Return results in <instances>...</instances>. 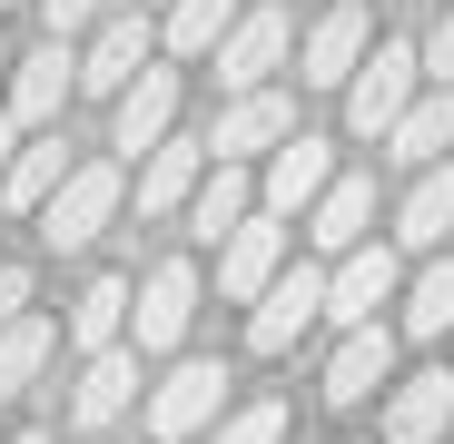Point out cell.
I'll return each mask as SVG.
<instances>
[{"label":"cell","mask_w":454,"mask_h":444,"mask_svg":"<svg viewBox=\"0 0 454 444\" xmlns=\"http://www.w3.org/2000/svg\"><path fill=\"white\" fill-rule=\"evenodd\" d=\"M129 405H138V346L80 355V386H69V415H80V434H109Z\"/></svg>","instance_id":"2e32d148"},{"label":"cell","mask_w":454,"mask_h":444,"mask_svg":"<svg viewBox=\"0 0 454 444\" xmlns=\"http://www.w3.org/2000/svg\"><path fill=\"white\" fill-rule=\"evenodd\" d=\"M307 238H317L326 257H356V247L375 238V178H356V168H346V178L307 207Z\"/></svg>","instance_id":"ffe728a7"},{"label":"cell","mask_w":454,"mask_h":444,"mask_svg":"<svg viewBox=\"0 0 454 444\" xmlns=\"http://www.w3.org/2000/svg\"><path fill=\"white\" fill-rule=\"evenodd\" d=\"M50 355H59V326H50V316H20L11 336H0V405H11V395L40 376V365H50Z\"/></svg>","instance_id":"484cf974"},{"label":"cell","mask_w":454,"mask_h":444,"mask_svg":"<svg viewBox=\"0 0 454 444\" xmlns=\"http://www.w3.org/2000/svg\"><path fill=\"white\" fill-rule=\"evenodd\" d=\"M90 444H99V434H90Z\"/></svg>","instance_id":"d590c367"},{"label":"cell","mask_w":454,"mask_h":444,"mask_svg":"<svg viewBox=\"0 0 454 444\" xmlns=\"http://www.w3.org/2000/svg\"><path fill=\"white\" fill-rule=\"evenodd\" d=\"M346 168H336V148L326 138H307V129H296L286 148H277V159H267V178H257V198H267V217H296V228H307V207L336 188Z\"/></svg>","instance_id":"4fadbf2b"},{"label":"cell","mask_w":454,"mask_h":444,"mask_svg":"<svg viewBox=\"0 0 454 444\" xmlns=\"http://www.w3.org/2000/svg\"><path fill=\"white\" fill-rule=\"evenodd\" d=\"M405 336H454V257H434L405 286Z\"/></svg>","instance_id":"4316f807"},{"label":"cell","mask_w":454,"mask_h":444,"mask_svg":"<svg viewBox=\"0 0 454 444\" xmlns=\"http://www.w3.org/2000/svg\"><path fill=\"white\" fill-rule=\"evenodd\" d=\"M80 99V50L69 40H40V50H20V69H11V109L20 129H59V109Z\"/></svg>","instance_id":"8fae6325"},{"label":"cell","mask_w":454,"mask_h":444,"mask_svg":"<svg viewBox=\"0 0 454 444\" xmlns=\"http://www.w3.org/2000/svg\"><path fill=\"white\" fill-rule=\"evenodd\" d=\"M444 238H454V168H425V178L405 188V207H395V247L434 257Z\"/></svg>","instance_id":"cb8c5ba5"},{"label":"cell","mask_w":454,"mask_h":444,"mask_svg":"<svg viewBox=\"0 0 454 444\" xmlns=\"http://www.w3.org/2000/svg\"><path fill=\"white\" fill-rule=\"evenodd\" d=\"M444 425H454V365H425L386 395V444H444Z\"/></svg>","instance_id":"ac0fdd59"},{"label":"cell","mask_w":454,"mask_h":444,"mask_svg":"<svg viewBox=\"0 0 454 444\" xmlns=\"http://www.w3.org/2000/svg\"><path fill=\"white\" fill-rule=\"evenodd\" d=\"M20 138H30V129H20L11 109H0V178H11V159H20Z\"/></svg>","instance_id":"1f68e13d"},{"label":"cell","mask_w":454,"mask_h":444,"mask_svg":"<svg viewBox=\"0 0 454 444\" xmlns=\"http://www.w3.org/2000/svg\"><path fill=\"white\" fill-rule=\"evenodd\" d=\"M59 188H69V159H59V129H30V138H20V159H11V178H0V207L40 217V207H50Z\"/></svg>","instance_id":"7402d4cb"},{"label":"cell","mask_w":454,"mask_h":444,"mask_svg":"<svg viewBox=\"0 0 454 444\" xmlns=\"http://www.w3.org/2000/svg\"><path fill=\"white\" fill-rule=\"evenodd\" d=\"M0 11H20V0H0Z\"/></svg>","instance_id":"e575fe53"},{"label":"cell","mask_w":454,"mask_h":444,"mask_svg":"<svg viewBox=\"0 0 454 444\" xmlns=\"http://www.w3.org/2000/svg\"><path fill=\"white\" fill-rule=\"evenodd\" d=\"M217 444H286V405H277V395H257V405H238V415L217 425Z\"/></svg>","instance_id":"83f0119b"},{"label":"cell","mask_w":454,"mask_h":444,"mask_svg":"<svg viewBox=\"0 0 454 444\" xmlns=\"http://www.w3.org/2000/svg\"><path fill=\"white\" fill-rule=\"evenodd\" d=\"M286 247H296V228H286V217H267V207H257L247 228H238V238L217 247V296H227V307H257V296H267V286H277V277L296 267Z\"/></svg>","instance_id":"5b68a950"},{"label":"cell","mask_w":454,"mask_h":444,"mask_svg":"<svg viewBox=\"0 0 454 444\" xmlns=\"http://www.w3.org/2000/svg\"><path fill=\"white\" fill-rule=\"evenodd\" d=\"M425 90H434V80H425V50H415V40H375V59L346 80V129L386 148V138H395V119H405Z\"/></svg>","instance_id":"6da1fadb"},{"label":"cell","mask_w":454,"mask_h":444,"mask_svg":"<svg viewBox=\"0 0 454 444\" xmlns=\"http://www.w3.org/2000/svg\"><path fill=\"white\" fill-rule=\"evenodd\" d=\"M307 326H326V267H286L247 307V355H286Z\"/></svg>","instance_id":"9c48e42d"},{"label":"cell","mask_w":454,"mask_h":444,"mask_svg":"<svg viewBox=\"0 0 454 444\" xmlns=\"http://www.w3.org/2000/svg\"><path fill=\"white\" fill-rule=\"evenodd\" d=\"M129 316H138V286H129V277H90L80 307H69V346H80V355H109V346H129Z\"/></svg>","instance_id":"44dd1931"},{"label":"cell","mask_w":454,"mask_h":444,"mask_svg":"<svg viewBox=\"0 0 454 444\" xmlns=\"http://www.w3.org/2000/svg\"><path fill=\"white\" fill-rule=\"evenodd\" d=\"M40 11H50V40H69V30H99L119 0H40Z\"/></svg>","instance_id":"f1b7e54d"},{"label":"cell","mask_w":454,"mask_h":444,"mask_svg":"<svg viewBox=\"0 0 454 444\" xmlns=\"http://www.w3.org/2000/svg\"><path fill=\"white\" fill-rule=\"evenodd\" d=\"M217 405H227V365H217V355H178L168 376L148 386V434H159V444H188L198 425H227Z\"/></svg>","instance_id":"277c9868"},{"label":"cell","mask_w":454,"mask_h":444,"mask_svg":"<svg viewBox=\"0 0 454 444\" xmlns=\"http://www.w3.org/2000/svg\"><path fill=\"white\" fill-rule=\"evenodd\" d=\"M365 59H375V11L365 0H326L307 20V40H296V90H346Z\"/></svg>","instance_id":"3957f363"},{"label":"cell","mask_w":454,"mask_h":444,"mask_svg":"<svg viewBox=\"0 0 454 444\" xmlns=\"http://www.w3.org/2000/svg\"><path fill=\"white\" fill-rule=\"evenodd\" d=\"M286 50H296V20H286V11H247L238 30L217 40V90H227V99L267 90L277 69H286Z\"/></svg>","instance_id":"30bf717a"},{"label":"cell","mask_w":454,"mask_h":444,"mask_svg":"<svg viewBox=\"0 0 454 444\" xmlns=\"http://www.w3.org/2000/svg\"><path fill=\"white\" fill-rule=\"evenodd\" d=\"M30 316V267H0V336Z\"/></svg>","instance_id":"4dcf8cb0"},{"label":"cell","mask_w":454,"mask_h":444,"mask_svg":"<svg viewBox=\"0 0 454 444\" xmlns=\"http://www.w3.org/2000/svg\"><path fill=\"white\" fill-rule=\"evenodd\" d=\"M296 138V99L286 90H247V99H227V119L207 129V148H217V159H277V148Z\"/></svg>","instance_id":"5bb4252c"},{"label":"cell","mask_w":454,"mask_h":444,"mask_svg":"<svg viewBox=\"0 0 454 444\" xmlns=\"http://www.w3.org/2000/svg\"><path fill=\"white\" fill-rule=\"evenodd\" d=\"M168 138H178V69L148 59L138 80L109 99V148L119 159H148V148H168Z\"/></svg>","instance_id":"52a82bcc"},{"label":"cell","mask_w":454,"mask_h":444,"mask_svg":"<svg viewBox=\"0 0 454 444\" xmlns=\"http://www.w3.org/2000/svg\"><path fill=\"white\" fill-rule=\"evenodd\" d=\"M395 286H405V267H395V247H356V257H336L326 267V326L336 336H356V326H386L375 307H395Z\"/></svg>","instance_id":"8992f818"},{"label":"cell","mask_w":454,"mask_h":444,"mask_svg":"<svg viewBox=\"0 0 454 444\" xmlns=\"http://www.w3.org/2000/svg\"><path fill=\"white\" fill-rule=\"evenodd\" d=\"M444 148H454V90H425V99H415V109L395 119V138H386V159L425 178V168H444Z\"/></svg>","instance_id":"603a6c76"},{"label":"cell","mask_w":454,"mask_h":444,"mask_svg":"<svg viewBox=\"0 0 454 444\" xmlns=\"http://www.w3.org/2000/svg\"><path fill=\"white\" fill-rule=\"evenodd\" d=\"M425 80H434V90H454V11L425 30Z\"/></svg>","instance_id":"f546056e"},{"label":"cell","mask_w":454,"mask_h":444,"mask_svg":"<svg viewBox=\"0 0 454 444\" xmlns=\"http://www.w3.org/2000/svg\"><path fill=\"white\" fill-rule=\"evenodd\" d=\"M148 50H159L148 11H129V0H119V11L90 30V50H80V90H90V99H119V90L138 80V69H148Z\"/></svg>","instance_id":"7c38bea8"},{"label":"cell","mask_w":454,"mask_h":444,"mask_svg":"<svg viewBox=\"0 0 454 444\" xmlns=\"http://www.w3.org/2000/svg\"><path fill=\"white\" fill-rule=\"evenodd\" d=\"M11 69H20V59H11V50H0V99H11Z\"/></svg>","instance_id":"d6a6232c"},{"label":"cell","mask_w":454,"mask_h":444,"mask_svg":"<svg viewBox=\"0 0 454 444\" xmlns=\"http://www.w3.org/2000/svg\"><path fill=\"white\" fill-rule=\"evenodd\" d=\"M217 159L198 138H168V148H148L138 159V217H188V198H198V178H207Z\"/></svg>","instance_id":"d6986e66"},{"label":"cell","mask_w":454,"mask_h":444,"mask_svg":"<svg viewBox=\"0 0 454 444\" xmlns=\"http://www.w3.org/2000/svg\"><path fill=\"white\" fill-rule=\"evenodd\" d=\"M119 198H129V168H119V159H80V168H69V188L40 207V238H50L59 257L99 247V228L119 217Z\"/></svg>","instance_id":"7a4b0ae2"},{"label":"cell","mask_w":454,"mask_h":444,"mask_svg":"<svg viewBox=\"0 0 454 444\" xmlns=\"http://www.w3.org/2000/svg\"><path fill=\"white\" fill-rule=\"evenodd\" d=\"M257 207H267V198H257V178H247L238 159H217V168L198 178V198H188V238H207V247H227V238H238V228H247Z\"/></svg>","instance_id":"e0dca14e"},{"label":"cell","mask_w":454,"mask_h":444,"mask_svg":"<svg viewBox=\"0 0 454 444\" xmlns=\"http://www.w3.org/2000/svg\"><path fill=\"white\" fill-rule=\"evenodd\" d=\"M188 326H198V267H188V257H168V267H148V286H138L129 346H138V355H178V346H188Z\"/></svg>","instance_id":"ba28073f"},{"label":"cell","mask_w":454,"mask_h":444,"mask_svg":"<svg viewBox=\"0 0 454 444\" xmlns=\"http://www.w3.org/2000/svg\"><path fill=\"white\" fill-rule=\"evenodd\" d=\"M395 376V326H356V336H336V355H326V405H375V386H386Z\"/></svg>","instance_id":"9a60e30c"},{"label":"cell","mask_w":454,"mask_h":444,"mask_svg":"<svg viewBox=\"0 0 454 444\" xmlns=\"http://www.w3.org/2000/svg\"><path fill=\"white\" fill-rule=\"evenodd\" d=\"M238 20H247V11H238V0H178V11L159 20V40H168L178 59H217V40H227V30H238Z\"/></svg>","instance_id":"d4e9b609"},{"label":"cell","mask_w":454,"mask_h":444,"mask_svg":"<svg viewBox=\"0 0 454 444\" xmlns=\"http://www.w3.org/2000/svg\"><path fill=\"white\" fill-rule=\"evenodd\" d=\"M11 444H50V434H11Z\"/></svg>","instance_id":"836d02e7"}]
</instances>
